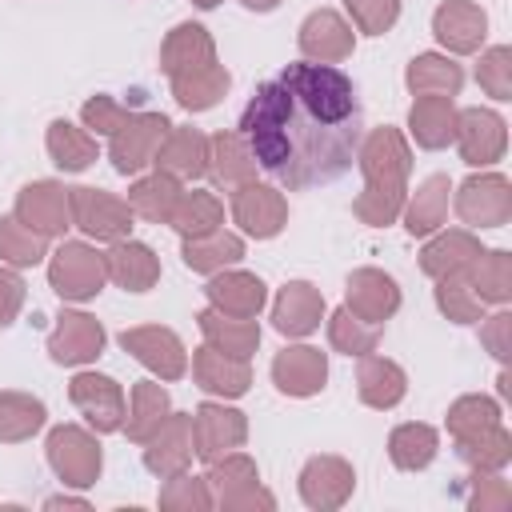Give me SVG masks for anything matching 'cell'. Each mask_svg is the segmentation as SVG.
Segmentation results:
<instances>
[{"instance_id":"obj_1","label":"cell","mask_w":512,"mask_h":512,"mask_svg":"<svg viewBox=\"0 0 512 512\" xmlns=\"http://www.w3.org/2000/svg\"><path fill=\"white\" fill-rule=\"evenodd\" d=\"M240 136L272 180L304 192L352 172L364 144V108L348 72L296 60L256 84Z\"/></svg>"},{"instance_id":"obj_2","label":"cell","mask_w":512,"mask_h":512,"mask_svg":"<svg viewBox=\"0 0 512 512\" xmlns=\"http://www.w3.org/2000/svg\"><path fill=\"white\" fill-rule=\"evenodd\" d=\"M52 284H56L60 296H92L100 288V264H96V256L84 252V248H76V244H68L60 252V264L52 268Z\"/></svg>"},{"instance_id":"obj_3","label":"cell","mask_w":512,"mask_h":512,"mask_svg":"<svg viewBox=\"0 0 512 512\" xmlns=\"http://www.w3.org/2000/svg\"><path fill=\"white\" fill-rule=\"evenodd\" d=\"M100 344H104V332L88 320V316H64V328H60V336H56V360H88V356H96L100 352Z\"/></svg>"},{"instance_id":"obj_4","label":"cell","mask_w":512,"mask_h":512,"mask_svg":"<svg viewBox=\"0 0 512 512\" xmlns=\"http://www.w3.org/2000/svg\"><path fill=\"white\" fill-rule=\"evenodd\" d=\"M436 32H440L444 44L452 40L456 48H472V44H476V32L484 36V16L472 12L468 4H448V8H440V16H436Z\"/></svg>"},{"instance_id":"obj_5","label":"cell","mask_w":512,"mask_h":512,"mask_svg":"<svg viewBox=\"0 0 512 512\" xmlns=\"http://www.w3.org/2000/svg\"><path fill=\"white\" fill-rule=\"evenodd\" d=\"M316 316H320V304H316V296L308 292V284H292V288L284 292L280 308H276V328H280V332H308V328L316 324Z\"/></svg>"},{"instance_id":"obj_6","label":"cell","mask_w":512,"mask_h":512,"mask_svg":"<svg viewBox=\"0 0 512 512\" xmlns=\"http://www.w3.org/2000/svg\"><path fill=\"white\" fill-rule=\"evenodd\" d=\"M112 272L120 284H128L132 292H144V284L156 276V264H152V252L140 248V244H128V248H116L112 252Z\"/></svg>"},{"instance_id":"obj_7","label":"cell","mask_w":512,"mask_h":512,"mask_svg":"<svg viewBox=\"0 0 512 512\" xmlns=\"http://www.w3.org/2000/svg\"><path fill=\"white\" fill-rule=\"evenodd\" d=\"M56 128L64 132V140H68V148H72V132H68V124H56ZM52 148H56V152H64V144H60V136H56V132H52ZM56 164H64V168H84V164H88V148L68 152V156H60Z\"/></svg>"}]
</instances>
